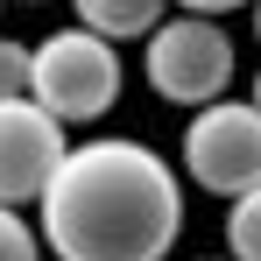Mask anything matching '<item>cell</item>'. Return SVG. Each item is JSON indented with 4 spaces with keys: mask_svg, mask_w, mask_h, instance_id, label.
I'll use <instances>...</instances> for the list:
<instances>
[{
    "mask_svg": "<svg viewBox=\"0 0 261 261\" xmlns=\"http://www.w3.org/2000/svg\"><path fill=\"white\" fill-rule=\"evenodd\" d=\"M7 92H29V43L0 36V99Z\"/></svg>",
    "mask_w": 261,
    "mask_h": 261,
    "instance_id": "9c48e42d",
    "label": "cell"
},
{
    "mask_svg": "<svg viewBox=\"0 0 261 261\" xmlns=\"http://www.w3.org/2000/svg\"><path fill=\"white\" fill-rule=\"evenodd\" d=\"M120 43H106L99 29H57L43 43H29V92L43 99L57 120H99L120 99Z\"/></svg>",
    "mask_w": 261,
    "mask_h": 261,
    "instance_id": "7a4b0ae2",
    "label": "cell"
},
{
    "mask_svg": "<svg viewBox=\"0 0 261 261\" xmlns=\"http://www.w3.org/2000/svg\"><path fill=\"white\" fill-rule=\"evenodd\" d=\"M247 99H254V106H261V71H254V92H247Z\"/></svg>",
    "mask_w": 261,
    "mask_h": 261,
    "instance_id": "7c38bea8",
    "label": "cell"
},
{
    "mask_svg": "<svg viewBox=\"0 0 261 261\" xmlns=\"http://www.w3.org/2000/svg\"><path fill=\"white\" fill-rule=\"evenodd\" d=\"M0 261H43V233L21 219V205H0Z\"/></svg>",
    "mask_w": 261,
    "mask_h": 261,
    "instance_id": "ba28073f",
    "label": "cell"
},
{
    "mask_svg": "<svg viewBox=\"0 0 261 261\" xmlns=\"http://www.w3.org/2000/svg\"><path fill=\"white\" fill-rule=\"evenodd\" d=\"M184 170L212 198H240L261 184V106L254 99H205L184 127Z\"/></svg>",
    "mask_w": 261,
    "mask_h": 261,
    "instance_id": "277c9868",
    "label": "cell"
},
{
    "mask_svg": "<svg viewBox=\"0 0 261 261\" xmlns=\"http://www.w3.org/2000/svg\"><path fill=\"white\" fill-rule=\"evenodd\" d=\"M226 261H233V254H226Z\"/></svg>",
    "mask_w": 261,
    "mask_h": 261,
    "instance_id": "5bb4252c",
    "label": "cell"
},
{
    "mask_svg": "<svg viewBox=\"0 0 261 261\" xmlns=\"http://www.w3.org/2000/svg\"><path fill=\"white\" fill-rule=\"evenodd\" d=\"M247 7H254V36H261V0H247Z\"/></svg>",
    "mask_w": 261,
    "mask_h": 261,
    "instance_id": "8fae6325",
    "label": "cell"
},
{
    "mask_svg": "<svg viewBox=\"0 0 261 261\" xmlns=\"http://www.w3.org/2000/svg\"><path fill=\"white\" fill-rule=\"evenodd\" d=\"M21 7H36V0H21Z\"/></svg>",
    "mask_w": 261,
    "mask_h": 261,
    "instance_id": "4fadbf2b",
    "label": "cell"
},
{
    "mask_svg": "<svg viewBox=\"0 0 261 261\" xmlns=\"http://www.w3.org/2000/svg\"><path fill=\"white\" fill-rule=\"evenodd\" d=\"M226 254L233 261H261V184L226 198Z\"/></svg>",
    "mask_w": 261,
    "mask_h": 261,
    "instance_id": "52a82bcc",
    "label": "cell"
},
{
    "mask_svg": "<svg viewBox=\"0 0 261 261\" xmlns=\"http://www.w3.org/2000/svg\"><path fill=\"white\" fill-rule=\"evenodd\" d=\"M64 120L49 113L36 92L0 99V205H36L49 170L64 163Z\"/></svg>",
    "mask_w": 261,
    "mask_h": 261,
    "instance_id": "5b68a950",
    "label": "cell"
},
{
    "mask_svg": "<svg viewBox=\"0 0 261 261\" xmlns=\"http://www.w3.org/2000/svg\"><path fill=\"white\" fill-rule=\"evenodd\" d=\"M71 7H78V21L99 29L106 43H127V36H148V29L163 21L170 0H71Z\"/></svg>",
    "mask_w": 261,
    "mask_h": 261,
    "instance_id": "8992f818",
    "label": "cell"
},
{
    "mask_svg": "<svg viewBox=\"0 0 261 261\" xmlns=\"http://www.w3.org/2000/svg\"><path fill=\"white\" fill-rule=\"evenodd\" d=\"M36 212L57 261H163L184 233V184L148 141L99 134L64 148Z\"/></svg>",
    "mask_w": 261,
    "mask_h": 261,
    "instance_id": "6da1fadb",
    "label": "cell"
},
{
    "mask_svg": "<svg viewBox=\"0 0 261 261\" xmlns=\"http://www.w3.org/2000/svg\"><path fill=\"white\" fill-rule=\"evenodd\" d=\"M148 92L170 99V106H205L233 85V36L219 29V14H163L148 29Z\"/></svg>",
    "mask_w": 261,
    "mask_h": 261,
    "instance_id": "3957f363",
    "label": "cell"
},
{
    "mask_svg": "<svg viewBox=\"0 0 261 261\" xmlns=\"http://www.w3.org/2000/svg\"><path fill=\"white\" fill-rule=\"evenodd\" d=\"M170 7H191V14H233V7H247V0H170Z\"/></svg>",
    "mask_w": 261,
    "mask_h": 261,
    "instance_id": "30bf717a",
    "label": "cell"
}]
</instances>
